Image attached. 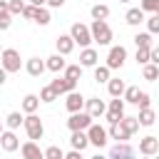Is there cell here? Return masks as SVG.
I'll list each match as a JSON object with an SVG mask.
<instances>
[{"label": "cell", "mask_w": 159, "mask_h": 159, "mask_svg": "<svg viewBox=\"0 0 159 159\" xmlns=\"http://www.w3.org/2000/svg\"><path fill=\"white\" fill-rule=\"evenodd\" d=\"M89 37L97 45H109L112 42V27L107 25V20H92L89 25Z\"/></svg>", "instance_id": "6da1fadb"}, {"label": "cell", "mask_w": 159, "mask_h": 159, "mask_svg": "<svg viewBox=\"0 0 159 159\" xmlns=\"http://www.w3.org/2000/svg\"><path fill=\"white\" fill-rule=\"evenodd\" d=\"M22 127H25L30 142L42 139V134H45V124H42V119H40L37 114H27V117H22Z\"/></svg>", "instance_id": "7a4b0ae2"}, {"label": "cell", "mask_w": 159, "mask_h": 159, "mask_svg": "<svg viewBox=\"0 0 159 159\" xmlns=\"http://www.w3.org/2000/svg\"><path fill=\"white\" fill-rule=\"evenodd\" d=\"M20 65H22V60H20V52L17 50L7 47V50L0 52V67L5 72H20Z\"/></svg>", "instance_id": "3957f363"}, {"label": "cell", "mask_w": 159, "mask_h": 159, "mask_svg": "<svg viewBox=\"0 0 159 159\" xmlns=\"http://www.w3.org/2000/svg\"><path fill=\"white\" fill-rule=\"evenodd\" d=\"M84 134H87V142H89L92 147H97V149H102V147L109 142L107 129H104V127H99V124H94V122L87 127V132H84Z\"/></svg>", "instance_id": "277c9868"}, {"label": "cell", "mask_w": 159, "mask_h": 159, "mask_svg": "<svg viewBox=\"0 0 159 159\" xmlns=\"http://www.w3.org/2000/svg\"><path fill=\"white\" fill-rule=\"evenodd\" d=\"M70 37H72V42L80 45V47H89V42H92V37H89V27L82 25V22H75V25L70 27Z\"/></svg>", "instance_id": "5b68a950"}, {"label": "cell", "mask_w": 159, "mask_h": 159, "mask_svg": "<svg viewBox=\"0 0 159 159\" xmlns=\"http://www.w3.org/2000/svg\"><path fill=\"white\" fill-rule=\"evenodd\" d=\"M124 60H127V47H122V45H114V47H109V55H107V70H119L122 65H124Z\"/></svg>", "instance_id": "8992f818"}, {"label": "cell", "mask_w": 159, "mask_h": 159, "mask_svg": "<svg viewBox=\"0 0 159 159\" xmlns=\"http://www.w3.org/2000/svg\"><path fill=\"white\" fill-rule=\"evenodd\" d=\"M89 124H92V117H89L87 112H75V114H70V119H67L70 132H87Z\"/></svg>", "instance_id": "52a82bcc"}, {"label": "cell", "mask_w": 159, "mask_h": 159, "mask_svg": "<svg viewBox=\"0 0 159 159\" xmlns=\"http://www.w3.org/2000/svg\"><path fill=\"white\" fill-rule=\"evenodd\" d=\"M107 159H137V152L129 147V142H117V144L109 149Z\"/></svg>", "instance_id": "ba28073f"}, {"label": "cell", "mask_w": 159, "mask_h": 159, "mask_svg": "<svg viewBox=\"0 0 159 159\" xmlns=\"http://www.w3.org/2000/svg\"><path fill=\"white\" fill-rule=\"evenodd\" d=\"M50 87L55 89V94L60 97V94H67V92H75V87H77V82H72V80H67V77H55L52 82H50Z\"/></svg>", "instance_id": "9c48e42d"}, {"label": "cell", "mask_w": 159, "mask_h": 159, "mask_svg": "<svg viewBox=\"0 0 159 159\" xmlns=\"http://www.w3.org/2000/svg\"><path fill=\"white\" fill-rule=\"evenodd\" d=\"M139 152H142V157H154V154L159 152V139H157L154 134L139 139Z\"/></svg>", "instance_id": "30bf717a"}, {"label": "cell", "mask_w": 159, "mask_h": 159, "mask_svg": "<svg viewBox=\"0 0 159 159\" xmlns=\"http://www.w3.org/2000/svg\"><path fill=\"white\" fill-rule=\"evenodd\" d=\"M84 107H87V114H89L92 119H97V117H102V114L107 112V107H104V102H102L99 97H89V99H84Z\"/></svg>", "instance_id": "8fae6325"}, {"label": "cell", "mask_w": 159, "mask_h": 159, "mask_svg": "<svg viewBox=\"0 0 159 159\" xmlns=\"http://www.w3.org/2000/svg\"><path fill=\"white\" fill-rule=\"evenodd\" d=\"M0 147H2V152H15V149H20V139H17V134H15L12 129L2 132V134H0Z\"/></svg>", "instance_id": "7c38bea8"}, {"label": "cell", "mask_w": 159, "mask_h": 159, "mask_svg": "<svg viewBox=\"0 0 159 159\" xmlns=\"http://www.w3.org/2000/svg\"><path fill=\"white\" fill-rule=\"evenodd\" d=\"M65 107H67V112H70V114H75V112H82V107H84V97H82L80 92H67Z\"/></svg>", "instance_id": "4fadbf2b"}, {"label": "cell", "mask_w": 159, "mask_h": 159, "mask_svg": "<svg viewBox=\"0 0 159 159\" xmlns=\"http://www.w3.org/2000/svg\"><path fill=\"white\" fill-rule=\"evenodd\" d=\"M20 152H22V159H45L40 144H37V142H30V139L20 147Z\"/></svg>", "instance_id": "5bb4252c"}, {"label": "cell", "mask_w": 159, "mask_h": 159, "mask_svg": "<svg viewBox=\"0 0 159 159\" xmlns=\"http://www.w3.org/2000/svg\"><path fill=\"white\" fill-rule=\"evenodd\" d=\"M97 60H99L97 50H92V47H82V52H80V67H94Z\"/></svg>", "instance_id": "9a60e30c"}, {"label": "cell", "mask_w": 159, "mask_h": 159, "mask_svg": "<svg viewBox=\"0 0 159 159\" xmlns=\"http://www.w3.org/2000/svg\"><path fill=\"white\" fill-rule=\"evenodd\" d=\"M55 45H57V55H70L72 50H75V42H72V37L70 35H57V40H55Z\"/></svg>", "instance_id": "2e32d148"}, {"label": "cell", "mask_w": 159, "mask_h": 159, "mask_svg": "<svg viewBox=\"0 0 159 159\" xmlns=\"http://www.w3.org/2000/svg\"><path fill=\"white\" fill-rule=\"evenodd\" d=\"M70 144H72V149H75V152H84V149L89 147V142H87V134H84V132H72V134H70Z\"/></svg>", "instance_id": "e0dca14e"}, {"label": "cell", "mask_w": 159, "mask_h": 159, "mask_svg": "<svg viewBox=\"0 0 159 159\" xmlns=\"http://www.w3.org/2000/svg\"><path fill=\"white\" fill-rule=\"evenodd\" d=\"M25 70H27V75H30V77H40V75L45 72V62H42L40 57H30V60H27V65H25Z\"/></svg>", "instance_id": "ac0fdd59"}, {"label": "cell", "mask_w": 159, "mask_h": 159, "mask_svg": "<svg viewBox=\"0 0 159 159\" xmlns=\"http://www.w3.org/2000/svg\"><path fill=\"white\" fill-rule=\"evenodd\" d=\"M65 65H67V62H65V57H62V55H52V57H47L45 70H50V72H55V75H57V72H62V70H65Z\"/></svg>", "instance_id": "d6986e66"}, {"label": "cell", "mask_w": 159, "mask_h": 159, "mask_svg": "<svg viewBox=\"0 0 159 159\" xmlns=\"http://www.w3.org/2000/svg\"><path fill=\"white\" fill-rule=\"evenodd\" d=\"M107 137H109V139H117V142H127V139H129V134L124 132V127H122L119 122L109 124V129H107Z\"/></svg>", "instance_id": "ffe728a7"}, {"label": "cell", "mask_w": 159, "mask_h": 159, "mask_svg": "<svg viewBox=\"0 0 159 159\" xmlns=\"http://www.w3.org/2000/svg\"><path fill=\"white\" fill-rule=\"evenodd\" d=\"M134 45H137V50H149V47H154V40H152L149 32H137L134 35Z\"/></svg>", "instance_id": "44dd1931"}, {"label": "cell", "mask_w": 159, "mask_h": 159, "mask_svg": "<svg viewBox=\"0 0 159 159\" xmlns=\"http://www.w3.org/2000/svg\"><path fill=\"white\" fill-rule=\"evenodd\" d=\"M37 107H40V99H37V94H25V97H22V112H27V114H35V112H37Z\"/></svg>", "instance_id": "7402d4cb"}, {"label": "cell", "mask_w": 159, "mask_h": 159, "mask_svg": "<svg viewBox=\"0 0 159 159\" xmlns=\"http://www.w3.org/2000/svg\"><path fill=\"white\" fill-rule=\"evenodd\" d=\"M154 119H157V114H154V109H152V107L139 109V117H137L139 127H152V124H154Z\"/></svg>", "instance_id": "603a6c76"}, {"label": "cell", "mask_w": 159, "mask_h": 159, "mask_svg": "<svg viewBox=\"0 0 159 159\" xmlns=\"http://www.w3.org/2000/svg\"><path fill=\"white\" fill-rule=\"evenodd\" d=\"M124 20H127V25H142L144 22V12L139 7H129L127 15H124Z\"/></svg>", "instance_id": "cb8c5ba5"}, {"label": "cell", "mask_w": 159, "mask_h": 159, "mask_svg": "<svg viewBox=\"0 0 159 159\" xmlns=\"http://www.w3.org/2000/svg\"><path fill=\"white\" fill-rule=\"evenodd\" d=\"M124 80H119V77H114V80H109L107 82V92L112 94V97H122V92H124Z\"/></svg>", "instance_id": "d4e9b609"}, {"label": "cell", "mask_w": 159, "mask_h": 159, "mask_svg": "<svg viewBox=\"0 0 159 159\" xmlns=\"http://www.w3.org/2000/svg\"><path fill=\"white\" fill-rule=\"evenodd\" d=\"M50 20H52V17H50V10H47V7H35L32 22H37V25H42V27H45V25H50Z\"/></svg>", "instance_id": "484cf974"}, {"label": "cell", "mask_w": 159, "mask_h": 159, "mask_svg": "<svg viewBox=\"0 0 159 159\" xmlns=\"http://www.w3.org/2000/svg\"><path fill=\"white\" fill-rule=\"evenodd\" d=\"M119 124L124 127V132H127L129 137H132L134 132H139V122H137V117H122V119H119Z\"/></svg>", "instance_id": "4316f807"}, {"label": "cell", "mask_w": 159, "mask_h": 159, "mask_svg": "<svg viewBox=\"0 0 159 159\" xmlns=\"http://www.w3.org/2000/svg\"><path fill=\"white\" fill-rule=\"evenodd\" d=\"M89 15H92V20H107L109 17V5H92Z\"/></svg>", "instance_id": "83f0119b"}, {"label": "cell", "mask_w": 159, "mask_h": 159, "mask_svg": "<svg viewBox=\"0 0 159 159\" xmlns=\"http://www.w3.org/2000/svg\"><path fill=\"white\" fill-rule=\"evenodd\" d=\"M62 77L77 82V80L82 77V67H80V65H65V75H62Z\"/></svg>", "instance_id": "f1b7e54d"}, {"label": "cell", "mask_w": 159, "mask_h": 159, "mask_svg": "<svg viewBox=\"0 0 159 159\" xmlns=\"http://www.w3.org/2000/svg\"><path fill=\"white\" fill-rule=\"evenodd\" d=\"M37 99H40V102H45V104H50V102H55V99H60V97H57V94H55V89L47 84V87H42V89H40Z\"/></svg>", "instance_id": "f546056e"}, {"label": "cell", "mask_w": 159, "mask_h": 159, "mask_svg": "<svg viewBox=\"0 0 159 159\" xmlns=\"http://www.w3.org/2000/svg\"><path fill=\"white\" fill-rule=\"evenodd\" d=\"M109 72L112 70H107L104 65H94V82H109Z\"/></svg>", "instance_id": "4dcf8cb0"}, {"label": "cell", "mask_w": 159, "mask_h": 159, "mask_svg": "<svg viewBox=\"0 0 159 159\" xmlns=\"http://www.w3.org/2000/svg\"><path fill=\"white\" fill-rule=\"evenodd\" d=\"M137 97H139V87H124V92H122V102H132V104H137Z\"/></svg>", "instance_id": "1f68e13d"}, {"label": "cell", "mask_w": 159, "mask_h": 159, "mask_svg": "<svg viewBox=\"0 0 159 159\" xmlns=\"http://www.w3.org/2000/svg\"><path fill=\"white\" fill-rule=\"evenodd\" d=\"M5 124H7V129H12V132H15V129L22 124V114H20V112H10V114L5 117Z\"/></svg>", "instance_id": "d6a6232c"}, {"label": "cell", "mask_w": 159, "mask_h": 159, "mask_svg": "<svg viewBox=\"0 0 159 159\" xmlns=\"http://www.w3.org/2000/svg\"><path fill=\"white\" fill-rule=\"evenodd\" d=\"M142 75H144V80L154 82V80L159 77V67H157V65H152V62H147V65H144V70H142Z\"/></svg>", "instance_id": "836d02e7"}, {"label": "cell", "mask_w": 159, "mask_h": 159, "mask_svg": "<svg viewBox=\"0 0 159 159\" xmlns=\"http://www.w3.org/2000/svg\"><path fill=\"white\" fill-rule=\"evenodd\" d=\"M42 157H45V159H65V152H62L57 144H52V147H47V149L42 152Z\"/></svg>", "instance_id": "e575fe53"}, {"label": "cell", "mask_w": 159, "mask_h": 159, "mask_svg": "<svg viewBox=\"0 0 159 159\" xmlns=\"http://www.w3.org/2000/svg\"><path fill=\"white\" fill-rule=\"evenodd\" d=\"M144 22H147V30H149V35L159 32V12H154L152 17H144Z\"/></svg>", "instance_id": "d590c367"}, {"label": "cell", "mask_w": 159, "mask_h": 159, "mask_svg": "<svg viewBox=\"0 0 159 159\" xmlns=\"http://www.w3.org/2000/svg\"><path fill=\"white\" fill-rule=\"evenodd\" d=\"M139 10L142 12H159V0H142Z\"/></svg>", "instance_id": "8d00e7d4"}, {"label": "cell", "mask_w": 159, "mask_h": 159, "mask_svg": "<svg viewBox=\"0 0 159 159\" xmlns=\"http://www.w3.org/2000/svg\"><path fill=\"white\" fill-rule=\"evenodd\" d=\"M25 7V0H7V12L10 15H20Z\"/></svg>", "instance_id": "74e56055"}, {"label": "cell", "mask_w": 159, "mask_h": 159, "mask_svg": "<svg viewBox=\"0 0 159 159\" xmlns=\"http://www.w3.org/2000/svg\"><path fill=\"white\" fill-rule=\"evenodd\" d=\"M12 25V15L7 10H0V30H7Z\"/></svg>", "instance_id": "f35d334b"}, {"label": "cell", "mask_w": 159, "mask_h": 159, "mask_svg": "<svg viewBox=\"0 0 159 159\" xmlns=\"http://www.w3.org/2000/svg\"><path fill=\"white\" fill-rule=\"evenodd\" d=\"M149 50H152V47H149ZM149 50H137V55H134L137 65H147V62H149Z\"/></svg>", "instance_id": "ab89813d"}, {"label": "cell", "mask_w": 159, "mask_h": 159, "mask_svg": "<svg viewBox=\"0 0 159 159\" xmlns=\"http://www.w3.org/2000/svg\"><path fill=\"white\" fill-rule=\"evenodd\" d=\"M137 104H139V109H147V107L152 104V97H149L147 92H139V97H137Z\"/></svg>", "instance_id": "60d3db41"}, {"label": "cell", "mask_w": 159, "mask_h": 159, "mask_svg": "<svg viewBox=\"0 0 159 159\" xmlns=\"http://www.w3.org/2000/svg\"><path fill=\"white\" fill-rule=\"evenodd\" d=\"M20 15H22V17H25V20H32V15H35V7H32V5H25V7H22V12H20Z\"/></svg>", "instance_id": "b9f144b4"}, {"label": "cell", "mask_w": 159, "mask_h": 159, "mask_svg": "<svg viewBox=\"0 0 159 159\" xmlns=\"http://www.w3.org/2000/svg\"><path fill=\"white\" fill-rule=\"evenodd\" d=\"M149 62L152 65H159V47H152L149 50Z\"/></svg>", "instance_id": "7bdbcfd3"}, {"label": "cell", "mask_w": 159, "mask_h": 159, "mask_svg": "<svg viewBox=\"0 0 159 159\" xmlns=\"http://www.w3.org/2000/svg\"><path fill=\"white\" fill-rule=\"evenodd\" d=\"M45 5H47V7H62L65 0H45Z\"/></svg>", "instance_id": "ee69618b"}, {"label": "cell", "mask_w": 159, "mask_h": 159, "mask_svg": "<svg viewBox=\"0 0 159 159\" xmlns=\"http://www.w3.org/2000/svg\"><path fill=\"white\" fill-rule=\"evenodd\" d=\"M65 159H82V152H70V154H65Z\"/></svg>", "instance_id": "f6af8a7d"}, {"label": "cell", "mask_w": 159, "mask_h": 159, "mask_svg": "<svg viewBox=\"0 0 159 159\" xmlns=\"http://www.w3.org/2000/svg\"><path fill=\"white\" fill-rule=\"evenodd\" d=\"M32 7H45V0H30Z\"/></svg>", "instance_id": "bcb514c9"}, {"label": "cell", "mask_w": 159, "mask_h": 159, "mask_svg": "<svg viewBox=\"0 0 159 159\" xmlns=\"http://www.w3.org/2000/svg\"><path fill=\"white\" fill-rule=\"evenodd\" d=\"M5 80H7V72H5V70H2V67H0V87H2V84H5Z\"/></svg>", "instance_id": "7dc6e473"}, {"label": "cell", "mask_w": 159, "mask_h": 159, "mask_svg": "<svg viewBox=\"0 0 159 159\" xmlns=\"http://www.w3.org/2000/svg\"><path fill=\"white\" fill-rule=\"evenodd\" d=\"M92 159H107V157H102V154H94V157H92Z\"/></svg>", "instance_id": "c3c4849f"}, {"label": "cell", "mask_w": 159, "mask_h": 159, "mask_svg": "<svg viewBox=\"0 0 159 159\" xmlns=\"http://www.w3.org/2000/svg\"><path fill=\"white\" fill-rule=\"evenodd\" d=\"M2 132H5V129H2V122H0V134H2Z\"/></svg>", "instance_id": "681fc988"}, {"label": "cell", "mask_w": 159, "mask_h": 159, "mask_svg": "<svg viewBox=\"0 0 159 159\" xmlns=\"http://www.w3.org/2000/svg\"><path fill=\"white\" fill-rule=\"evenodd\" d=\"M142 159H154V157H142Z\"/></svg>", "instance_id": "f907efd6"}, {"label": "cell", "mask_w": 159, "mask_h": 159, "mask_svg": "<svg viewBox=\"0 0 159 159\" xmlns=\"http://www.w3.org/2000/svg\"><path fill=\"white\" fill-rule=\"evenodd\" d=\"M119 2H129V0H119Z\"/></svg>", "instance_id": "816d5d0a"}, {"label": "cell", "mask_w": 159, "mask_h": 159, "mask_svg": "<svg viewBox=\"0 0 159 159\" xmlns=\"http://www.w3.org/2000/svg\"><path fill=\"white\" fill-rule=\"evenodd\" d=\"M0 52H2V47H0Z\"/></svg>", "instance_id": "f5cc1de1"}]
</instances>
